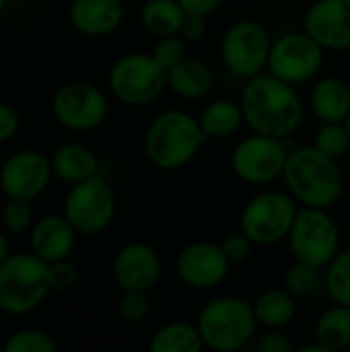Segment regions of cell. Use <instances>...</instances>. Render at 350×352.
I'll return each instance as SVG.
<instances>
[{
	"label": "cell",
	"mask_w": 350,
	"mask_h": 352,
	"mask_svg": "<svg viewBox=\"0 0 350 352\" xmlns=\"http://www.w3.org/2000/svg\"><path fill=\"white\" fill-rule=\"evenodd\" d=\"M2 314H4V311L0 309V330H2Z\"/></svg>",
	"instance_id": "44"
},
{
	"label": "cell",
	"mask_w": 350,
	"mask_h": 352,
	"mask_svg": "<svg viewBox=\"0 0 350 352\" xmlns=\"http://www.w3.org/2000/svg\"><path fill=\"white\" fill-rule=\"evenodd\" d=\"M272 37L256 19H239L227 27L221 39V60L237 78H252L266 70Z\"/></svg>",
	"instance_id": "9"
},
{
	"label": "cell",
	"mask_w": 350,
	"mask_h": 352,
	"mask_svg": "<svg viewBox=\"0 0 350 352\" xmlns=\"http://www.w3.org/2000/svg\"><path fill=\"white\" fill-rule=\"evenodd\" d=\"M186 10L177 0H146L140 6V25L153 37L177 35L184 23Z\"/></svg>",
	"instance_id": "25"
},
{
	"label": "cell",
	"mask_w": 350,
	"mask_h": 352,
	"mask_svg": "<svg viewBox=\"0 0 350 352\" xmlns=\"http://www.w3.org/2000/svg\"><path fill=\"white\" fill-rule=\"evenodd\" d=\"M283 182L299 206L334 208L344 192V175L338 159L318 151L314 144L289 151Z\"/></svg>",
	"instance_id": "2"
},
{
	"label": "cell",
	"mask_w": 350,
	"mask_h": 352,
	"mask_svg": "<svg viewBox=\"0 0 350 352\" xmlns=\"http://www.w3.org/2000/svg\"><path fill=\"white\" fill-rule=\"evenodd\" d=\"M293 260L324 270L340 248V227L326 208L299 206L287 237Z\"/></svg>",
	"instance_id": "8"
},
{
	"label": "cell",
	"mask_w": 350,
	"mask_h": 352,
	"mask_svg": "<svg viewBox=\"0 0 350 352\" xmlns=\"http://www.w3.org/2000/svg\"><path fill=\"white\" fill-rule=\"evenodd\" d=\"M316 340L328 352L349 351L350 349V307L334 303L326 309L314 330Z\"/></svg>",
	"instance_id": "26"
},
{
	"label": "cell",
	"mask_w": 350,
	"mask_h": 352,
	"mask_svg": "<svg viewBox=\"0 0 350 352\" xmlns=\"http://www.w3.org/2000/svg\"><path fill=\"white\" fill-rule=\"evenodd\" d=\"M349 351H350V349H349Z\"/></svg>",
	"instance_id": "49"
},
{
	"label": "cell",
	"mask_w": 350,
	"mask_h": 352,
	"mask_svg": "<svg viewBox=\"0 0 350 352\" xmlns=\"http://www.w3.org/2000/svg\"><path fill=\"white\" fill-rule=\"evenodd\" d=\"M206 140L198 118L184 109H165L146 126L142 146L153 167L175 171L192 163Z\"/></svg>",
	"instance_id": "3"
},
{
	"label": "cell",
	"mask_w": 350,
	"mask_h": 352,
	"mask_svg": "<svg viewBox=\"0 0 350 352\" xmlns=\"http://www.w3.org/2000/svg\"><path fill=\"white\" fill-rule=\"evenodd\" d=\"M344 124H347V128H349V132H350V113H349V118L344 120Z\"/></svg>",
	"instance_id": "43"
},
{
	"label": "cell",
	"mask_w": 350,
	"mask_h": 352,
	"mask_svg": "<svg viewBox=\"0 0 350 352\" xmlns=\"http://www.w3.org/2000/svg\"><path fill=\"white\" fill-rule=\"evenodd\" d=\"M297 297L289 289H268L256 297L254 314L258 326L266 330H283L287 328L297 314Z\"/></svg>",
	"instance_id": "24"
},
{
	"label": "cell",
	"mask_w": 350,
	"mask_h": 352,
	"mask_svg": "<svg viewBox=\"0 0 350 352\" xmlns=\"http://www.w3.org/2000/svg\"><path fill=\"white\" fill-rule=\"evenodd\" d=\"M231 266L221 243L194 241L177 254L175 274L194 291H210L225 283Z\"/></svg>",
	"instance_id": "15"
},
{
	"label": "cell",
	"mask_w": 350,
	"mask_h": 352,
	"mask_svg": "<svg viewBox=\"0 0 350 352\" xmlns=\"http://www.w3.org/2000/svg\"><path fill=\"white\" fill-rule=\"evenodd\" d=\"M221 248H223V252H225V256H227V260L231 262V264H241V262H245L250 256H252V252H254V241L239 229V231H233V233H229L223 241H221Z\"/></svg>",
	"instance_id": "35"
},
{
	"label": "cell",
	"mask_w": 350,
	"mask_h": 352,
	"mask_svg": "<svg viewBox=\"0 0 350 352\" xmlns=\"http://www.w3.org/2000/svg\"><path fill=\"white\" fill-rule=\"evenodd\" d=\"M111 272L122 291L151 293L163 276V262L153 245L132 241L118 250Z\"/></svg>",
	"instance_id": "16"
},
{
	"label": "cell",
	"mask_w": 350,
	"mask_h": 352,
	"mask_svg": "<svg viewBox=\"0 0 350 352\" xmlns=\"http://www.w3.org/2000/svg\"><path fill=\"white\" fill-rule=\"evenodd\" d=\"M200 128L208 140H227L245 126L243 109L239 101L221 97L210 101L198 116Z\"/></svg>",
	"instance_id": "23"
},
{
	"label": "cell",
	"mask_w": 350,
	"mask_h": 352,
	"mask_svg": "<svg viewBox=\"0 0 350 352\" xmlns=\"http://www.w3.org/2000/svg\"><path fill=\"white\" fill-rule=\"evenodd\" d=\"M52 171L58 179L74 186L78 182H85L99 173V159L97 155L80 144V142H64L60 144L52 157Z\"/></svg>",
	"instance_id": "21"
},
{
	"label": "cell",
	"mask_w": 350,
	"mask_h": 352,
	"mask_svg": "<svg viewBox=\"0 0 350 352\" xmlns=\"http://www.w3.org/2000/svg\"><path fill=\"white\" fill-rule=\"evenodd\" d=\"M116 210V192L109 182L97 173L68 190L62 212L78 231V235H97L113 223Z\"/></svg>",
	"instance_id": "10"
},
{
	"label": "cell",
	"mask_w": 350,
	"mask_h": 352,
	"mask_svg": "<svg viewBox=\"0 0 350 352\" xmlns=\"http://www.w3.org/2000/svg\"><path fill=\"white\" fill-rule=\"evenodd\" d=\"M314 146L332 159H342L350 151V132L344 122H322L314 134Z\"/></svg>",
	"instance_id": "29"
},
{
	"label": "cell",
	"mask_w": 350,
	"mask_h": 352,
	"mask_svg": "<svg viewBox=\"0 0 350 352\" xmlns=\"http://www.w3.org/2000/svg\"><path fill=\"white\" fill-rule=\"evenodd\" d=\"M78 280V270L76 266L66 258V260H58L50 264V285L52 291H70Z\"/></svg>",
	"instance_id": "36"
},
{
	"label": "cell",
	"mask_w": 350,
	"mask_h": 352,
	"mask_svg": "<svg viewBox=\"0 0 350 352\" xmlns=\"http://www.w3.org/2000/svg\"><path fill=\"white\" fill-rule=\"evenodd\" d=\"M254 349L260 352H291L295 346L283 330H266V334L260 336Z\"/></svg>",
	"instance_id": "38"
},
{
	"label": "cell",
	"mask_w": 350,
	"mask_h": 352,
	"mask_svg": "<svg viewBox=\"0 0 350 352\" xmlns=\"http://www.w3.org/2000/svg\"><path fill=\"white\" fill-rule=\"evenodd\" d=\"M309 105L322 122H344L350 113V85L340 76L320 78L311 89Z\"/></svg>",
	"instance_id": "22"
},
{
	"label": "cell",
	"mask_w": 350,
	"mask_h": 352,
	"mask_svg": "<svg viewBox=\"0 0 350 352\" xmlns=\"http://www.w3.org/2000/svg\"><path fill=\"white\" fill-rule=\"evenodd\" d=\"M109 93L128 107H142L167 89V70L146 52L120 56L107 72Z\"/></svg>",
	"instance_id": "6"
},
{
	"label": "cell",
	"mask_w": 350,
	"mask_h": 352,
	"mask_svg": "<svg viewBox=\"0 0 350 352\" xmlns=\"http://www.w3.org/2000/svg\"><path fill=\"white\" fill-rule=\"evenodd\" d=\"M326 60V50L307 31H289L272 39L266 70L289 85L314 80Z\"/></svg>",
	"instance_id": "11"
},
{
	"label": "cell",
	"mask_w": 350,
	"mask_h": 352,
	"mask_svg": "<svg viewBox=\"0 0 350 352\" xmlns=\"http://www.w3.org/2000/svg\"><path fill=\"white\" fill-rule=\"evenodd\" d=\"M50 264L33 252L8 254L0 264V309L8 316H27L35 311L47 295Z\"/></svg>",
	"instance_id": "5"
},
{
	"label": "cell",
	"mask_w": 350,
	"mask_h": 352,
	"mask_svg": "<svg viewBox=\"0 0 350 352\" xmlns=\"http://www.w3.org/2000/svg\"><path fill=\"white\" fill-rule=\"evenodd\" d=\"M177 35H179L184 41H188V43H196V41H200V39L206 35V16L186 12L184 23H182V27H179V33H177Z\"/></svg>",
	"instance_id": "39"
},
{
	"label": "cell",
	"mask_w": 350,
	"mask_h": 352,
	"mask_svg": "<svg viewBox=\"0 0 350 352\" xmlns=\"http://www.w3.org/2000/svg\"><path fill=\"white\" fill-rule=\"evenodd\" d=\"M349 188H350V179H349Z\"/></svg>",
	"instance_id": "48"
},
{
	"label": "cell",
	"mask_w": 350,
	"mask_h": 352,
	"mask_svg": "<svg viewBox=\"0 0 350 352\" xmlns=\"http://www.w3.org/2000/svg\"><path fill=\"white\" fill-rule=\"evenodd\" d=\"M196 326L204 349L215 352H237L252 344L258 320L248 299L221 295L204 303L198 311Z\"/></svg>",
	"instance_id": "4"
},
{
	"label": "cell",
	"mask_w": 350,
	"mask_h": 352,
	"mask_svg": "<svg viewBox=\"0 0 350 352\" xmlns=\"http://www.w3.org/2000/svg\"><path fill=\"white\" fill-rule=\"evenodd\" d=\"M289 148L285 140L256 134L241 138L231 151V171L250 186H266L283 177Z\"/></svg>",
	"instance_id": "12"
},
{
	"label": "cell",
	"mask_w": 350,
	"mask_h": 352,
	"mask_svg": "<svg viewBox=\"0 0 350 352\" xmlns=\"http://www.w3.org/2000/svg\"><path fill=\"white\" fill-rule=\"evenodd\" d=\"M177 2H179V6H182L186 12L202 14V16L212 14V12L219 10V6L223 4V0H177Z\"/></svg>",
	"instance_id": "40"
},
{
	"label": "cell",
	"mask_w": 350,
	"mask_h": 352,
	"mask_svg": "<svg viewBox=\"0 0 350 352\" xmlns=\"http://www.w3.org/2000/svg\"><path fill=\"white\" fill-rule=\"evenodd\" d=\"M10 250H8V239L4 237V233L0 231V264L8 258Z\"/></svg>",
	"instance_id": "41"
},
{
	"label": "cell",
	"mask_w": 350,
	"mask_h": 352,
	"mask_svg": "<svg viewBox=\"0 0 350 352\" xmlns=\"http://www.w3.org/2000/svg\"><path fill=\"white\" fill-rule=\"evenodd\" d=\"M307 31L326 52L350 50V0H316L303 14Z\"/></svg>",
	"instance_id": "17"
},
{
	"label": "cell",
	"mask_w": 350,
	"mask_h": 352,
	"mask_svg": "<svg viewBox=\"0 0 350 352\" xmlns=\"http://www.w3.org/2000/svg\"><path fill=\"white\" fill-rule=\"evenodd\" d=\"M299 204L283 190H264L252 196L239 217V229L254 241V245L270 248L287 241L295 223Z\"/></svg>",
	"instance_id": "7"
},
{
	"label": "cell",
	"mask_w": 350,
	"mask_h": 352,
	"mask_svg": "<svg viewBox=\"0 0 350 352\" xmlns=\"http://www.w3.org/2000/svg\"><path fill=\"white\" fill-rule=\"evenodd\" d=\"M118 311L124 322L128 324H140L151 314V301L149 293L142 291H122V297L118 301Z\"/></svg>",
	"instance_id": "34"
},
{
	"label": "cell",
	"mask_w": 350,
	"mask_h": 352,
	"mask_svg": "<svg viewBox=\"0 0 350 352\" xmlns=\"http://www.w3.org/2000/svg\"><path fill=\"white\" fill-rule=\"evenodd\" d=\"M76 235L78 231L64 217V212L45 214L37 219L33 227L29 229V245L37 258L52 264V262L70 258L76 245Z\"/></svg>",
	"instance_id": "18"
},
{
	"label": "cell",
	"mask_w": 350,
	"mask_h": 352,
	"mask_svg": "<svg viewBox=\"0 0 350 352\" xmlns=\"http://www.w3.org/2000/svg\"><path fill=\"white\" fill-rule=\"evenodd\" d=\"M126 6L122 0H72L68 21L74 31L87 37H105L124 23Z\"/></svg>",
	"instance_id": "19"
},
{
	"label": "cell",
	"mask_w": 350,
	"mask_h": 352,
	"mask_svg": "<svg viewBox=\"0 0 350 352\" xmlns=\"http://www.w3.org/2000/svg\"><path fill=\"white\" fill-rule=\"evenodd\" d=\"M318 285H320V270L309 264L293 260V264L285 274V289H289L295 297H307L318 289Z\"/></svg>",
	"instance_id": "32"
},
{
	"label": "cell",
	"mask_w": 350,
	"mask_h": 352,
	"mask_svg": "<svg viewBox=\"0 0 350 352\" xmlns=\"http://www.w3.org/2000/svg\"><path fill=\"white\" fill-rule=\"evenodd\" d=\"M21 128V116L19 111L6 103V101H0V144L12 140L17 136Z\"/></svg>",
	"instance_id": "37"
},
{
	"label": "cell",
	"mask_w": 350,
	"mask_h": 352,
	"mask_svg": "<svg viewBox=\"0 0 350 352\" xmlns=\"http://www.w3.org/2000/svg\"><path fill=\"white\" fill-rule=\"evenodd\" d=\"M2 217V227L8 233H25L33 227V208L29 200H21V198H6V204L0 210Z\"/></svg>",
	"instance_id": "31"
},
{
	"label": "cell",
	"mask_w": 350,
	"mask_h": 352,
	"mask_svg": "<svg viewBox=\"0 0 350 352\" xmlns=\"http://www.w3.org/2000/svg\"><path fill=\"white\" fill-rule=\"evenodd\" d=\"M215 87L212 68L198 58H186L175 68L167 72V89L188 101H196L206 97Z\"/></svg>",
	"instance_id": "20"
},
{
	"label": "cell",
	"mask_w": 350,
	"mask_h": 352,
	"mask_svg": "<svg viewBox=\"0 0 350 352\" xmlns=\"http://www.w3.org/2000/svg\"><path fill=\"white\" fill-rule=\"evenodd\" d=\"M324 289L332 303L350 307V248L340 250L324 268Z\"/></svg>",
	"instance_id": "28"
},
{
	"label": "cell",
	"mask_w": 350,
	"mask_h": 352,
	"mask_svg": "<svg viewBox=\"0 0 350 352\" xmlns=\"http://www.w3.org/2000/svg\"><path fill=\"white\" fill-rule=\"evenodd\" d=\"M58 342L43 330L27 328L14 332L6 342L4 352H56Z\"/></svg>",
	"instance_id": "30"
},
{
	"label": "cell",
	"mask_w": 350,
	"mask_h": 352,
	"mask_svg": "<svg viewBox=\"0 0 350 352\" xmlns=\"http://www.w3.org/2000/svg\"><path fill=\"white\" fill-rule=\"evenodd\" d=\"M239 103L252 132L281 140L291 138L305 118V105L295 85L276 78L268 70L245 80Z\"/></svg>",
	"instance_id": "1"
},
{
	"label": "cell",
	"mask_w": 350,
	"mask_h": 352,
	"mask_svg": "<svg viewBox=\"0 0 350 352\" xmlns=\"http://www.w3.org/2000/svg\"><path fill=\"white\" fill-rule=\"evenodd\" d=\"M4 8H6V0H0V16H2V12H4Z\"/></svg>",
	"instance_id": "42"
},
{
	"label": "cell",
	"mask_w": 350,
	"mask_h": 352,
	"mask_svg": "<svg viewBox=\"0 0 350 352\" xmlns=\"http://www.w3.org/2000/svg\"><path fill=\"white\" fill-rule=\"evenodd\" d=\"M124 4H130V2H136V0H122Z\"/></svg>",
	"instance_id": "45"
},
{
	"label": "cell",
	"mask_w": 350,
	"mask_h": 352,
	"mask_svg": "<svg viewBox=\"0 0 350 352\" xmlns=\"http://www.w3.org/2000/svg\"><path fill=\"white\" fill-rule=\"evenodd\" d=\"M0 352H4V344H0Z\"/></svg>",
	"instance_id": "47"
},
{
	"label": "cell",
	"mask_w": 350,
	"mask_h": 352,
	"mask_svg": "<svg viewBox=\"0 0 350 352\" xmlns=\"http://www.w3.org/2000/svg\"><path fill=\"white\" fill-rule=\"evenodd\" d=\"M54 177L52 161L33 148L17 151L0 167V190L6 198L35 200L39 198Z\"/></svg>",
	"instance_id": "14"
},
{
	"label": "cell",
	"mask_w": 350,
	"mask_h": 352,
	"mask_svg": "<svg viewBox=\"0 0 350 352\" xmlns=\"http://www.w3.org/2000/svg\"><path fill=\"white\" fill-rule=\"evenodd\" d=\"M0 204H2V190H0ZM0 210H2V206H0Z\"/></svg>",
	"instance_id": "46"
},
{
	"label": "cell",
	"mask_w": 350,
	"mask_h": 352,
	"mask_svg": "<svg viewBox=\"0 0 350 352\" xmlns=\"http://www.w3.org/2000/svg\"><path fill=\"white\" fill-rule=\"evenodd\" d=\"M151 352H200L204 351V340L196 324L188 322H169L161 326L151 342Z\"/></svg>",
	"instance_id": "27"
},
{
	"label": "cell",
	"mask_w": 350,
	"mask_h": 352,
	"mask_svg": "<svg viewBox=\"0 0 350 352\" xmlns=\"http://www.w3.org/2000/svg\"><path fill=\"white\" fill-rule=\"evenodd\" d=\"M109 101L105 93L87 80H72L62 85L52 97L54 120L72 132H91L105 124Z\"/></svg>",
	"instance_id": "13"
},
{
	"label": "cell",
	"mask_w": 350,
	"mask_h": 352,
	"mask_svg": "<svg viewBox=\"0 0 350 352\" xmlns=\"http://www.w3.org/2000/svg\"><path fill=\"white\" fill-rule=\"evenodd\" d=\"M151 54L169 72L171 68H175L179 62L188 58V41H184L179 35H165L159 37Z\"/></svg>",
	"instance_id": "33"
}]
</instances>
